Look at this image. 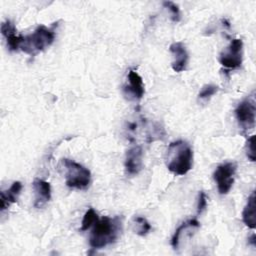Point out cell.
<instances>
[{
	"mask_svg": "<svg viewBox=\"0 0 256 256\" xmlns=\"http://www.w3.org/2000/svg\"><path fill=\"white\" fill-rule=\"evenodd\" d=\"M122 232V219L119 216H104L94 224L89 237V244L94 249H101L117 241Z\"/></svg>",
	"mask_w": 256,
	"mask_h": 256,
	"instance_id": "obj_1",
	"label": "cell"
},
{
	"mask_svg": "<svg viewBox=\"0 0 256 256\" xmlns=\"http://www.w3.org/2000/svg\"><path fill=\"white\" fill-rule=\"evenodd\" d=\"M193 165V151L191 146L183 140L169 144L166 152V166L175 175L187 174Z\"/></svg>",
	"mask_w": 256,
	"mask_h": 256,
	"instance_id": "obj_2",
	"label": "cell"
},
{
	"mask_svg": "<svg viewBox=\"0 0 256 256\" xmlns=\"http://www.w3.org/2000/svg\"><path fill=\"white\" fill-rule=\"evenodd\" d=\"M54 39V29L46 27L45 25H39L30 35L24 36L20 49L23 52L34 56L35 54L48 48L53 43Z\"/></svg>",
	"mask_w": 256,
	"mask_h": 256,
	"instance_id": "obj_3",
	"label": "cell"
},
{
	"mask_svg": "<svg viewBox=\"0 0 256 256\" xmlns=\"http://www.w3.org/2000/svg\"><path fill=\"white\" fill-rule=\"evenodd\" d=\"M62 164L65 167V183L70 188L86 189L91 181V172L81 164L70 160L62 159Z\"/></svg>",
	"mask_w": 256,
	"mask_h": 256,
	"instance_id": "obj_4",
	"label": "cell"
},
{
	"mask_svg": "<svg viewBox=\"0 0 256 256\" xmlns=\"http://www.w3.org/2000/svg\"><path fill=\"white\" fill-rule=\"evenodd\" d=\"M243 59V41L241 39L231 40L228 47L223 50L219 56L220 64L229 70H235L241 67Z\"/></svg>",
	"mask_w": 256,
	"mask_h": 256,
	"instance_id": "obj_5",
	"label": "cell"
},
{
	"mask_svg": "<svg viewBox=\"0 0 256 256\" xmlns=\"http://www.w3.org/2000/svg\"><path fill=\"white\" fill-rule=\"evenodd\" d=\"M236 173V164L233 162H227L219 165L213 173L214 181L217 184V188L220 194H227L234 183V177Z\"/></svg>",
	"mask_w": 256,
	"mask_h": 256,
	"instance_id": "obj_6",
	"label": "cell"
},
{
	"mask_svg": "<svg viewBox=\"0 0 256 256\" xmlns=\"http://www.w3.org/2000/svg\"><path fill=\"white\" fill-rule=\"evenodd\" d=\"M235 116L239 125L245 129H253L255 126V116H256V107L254 98H246L241 101L236 109Z\"/></svg>",
	"mask_w": 256,
	"mask_h": 256,
	"instance_id": "obj_7",
	"label": "cell"
},
{
	"mask_svg": "<svg viewBox=\"0 0 256 256\" xmlns=\"http://www.w3.org/2000/svg\"><path fill=\"white\" fill-rule=\"evenodd\" d=\"M125 170L129 175H137L143 167V150L140 145L131 147L125 158Z\"/></svg>",
	"mask_w": 256,
	"mask_h": 256,
	"instance_id": "obj_8",
	"label": "cell"
},
{
	"mask_svg": "<svg viewBox=\"0 0 256 256\" xmlns=\"http://www.w3.org/2000/svg\"><path fill=\"white\" fill-rule=\"evenodd\" d=\"M170 52L174 56V60L172 62V69L175 72H182L186 69L188 64V52L186 47L181 42H175L170 45Z\"/></svg>",
	"mask_w": 256,
	"mask_h": 256,
	"instance_id": "obj_9",
	"label": "cell"
},
{
	"mask_svg": "<svg viewBox=\"0 0 256 256\" xmlns=\"http://www.w3.org/2000/svg\"><path fill=\"white\" fill-rule=\"evenodd\" d=\"M128 83L125 86L124 90L128 95H131L134 99H141L145 93L144 83L142 77L133 69H130L128 72Z\"/></svg>",
	"mask_w": 256,
	"mask_h": 256,
	"instance_id": "obj_10",
	"label": "cell"
},
{
	"mask_svg": "<svg viewBox=\"0 0 256 256\" xmlns=\"http://www.w3.org/2000/svg\"><path fill=\"white\" fill-rule=\"evenodd\" d=\"M1 33L5 37L7 46L11 51H16L21 48L24 36L16 34V29L9 20H6L5 22L2 23Z\"/></svg>",
	"mask_w": 256,
	"mask_h": 256,
	"instance_id": "obj_11",
	"label": "cell"
},
{
	"mask_svg": "<svg viewBox=\"0 0 256 256\" xmlns=\"http://www.w3.org/2000/svg\"><path fill=\"white\" fill-rule=\"evenodd\" d=\"M33 188L35 192V207H43L51 199V186L50 183L42 180L35 179L33 182Z\"/></svg>",
	"mask_w": 256,
	"mask_h": 256,
	"instance_id": "obj_12",
	"label": "cell"
},
{
	"mask_svg": "<svg viewBox=\"0 0 256 256\" xmlns=\"http://www.w3.org/2000/svg\"><path fill=\"white\" fill-rule=\"evenodd\" d=\"M22 189V184L19 181H15L12 183V185L7 189L0 192V209L1 211H4L8 209V207L15 203L18 199V196L20 195Z\"/></svg>",
	"mask_w": 256,
	"mask_h": 256,
	"instance_id": "obj_13",
	"label": "cell"
},
{
	"mask_svg": "<svg viewBox=\"0 0 256 256\" xmlns=\"http://www.w3.org/2000/svg\"><path fill=\"white\" fill-rule=\"evenodd\" d=\"M255 192H252L247 199V203L242 212V221L246 226L251 229L256 227V216H255Z\"/></svg>",
	"mask_w": 256,
	"mask_h": 256,
	"instance_id": "obj_14",
	"label": "cell"
},
{
	"mask_svg": "<svg viewBox=\"0 0 256 256\" xmlns=\"http://www.w3.org/2000/svg\"><path fill=\"white\" fill-rule=\"evenodd\" d=\"M200 226V223L196 220V219H190L188 221L183 222L175 231V233L172 236L171 239V245L172 247L176 250L179 247V243H180V235L182 234V232H184L185 230L189 229V228H198Z\"/></svg>",
	"mask_w": 256,
	"mask_h": 256,
	"instance_id": "obj_15",
	"label": "cell"
},
{
	"mask_svg": "<svg viewBox=\"0 0 256 256\" xmlns=\"http://www.w3.org/2000/svg\"><path fill=\"white\" fill-rule=\"evenodd\" d=\"M132 225L133 231L139 236H145L151 230V225L149 224V222L144 217L141 216H135L133 218Z\"/></svg>",
	"mask_w": 256,
	"mask_h": 256,
	"instance_id": "obj_16",
	"label": "cell"
},
{
	"mask_svg": "<svg viewBox=\"0 0 256 256\" xmlns=\"http://www.w3.org/2000/svg\"><path fill=\"white\" fill-rule=\"evenodd\" d=\"M98 220V215L96 213V211L93 208H89L86 213L84 214V217L82 219V223H81V231H86L88 230L93 224H95Z\"/></svg>",
	"mask_w": 256,
	"mask_h": 256,
	"instance_id": "obj_17",
	"label": "cell"
},
{
	"mask_svg": "<svg viewBox=\"0 0 256 256\" xmlns=\"http://www.w3.org/2000/svg\"><path fill=\"white\" fill-rule=\"evenodd\" d=\"M218 90H219V87L217 85L206 84L200 90L198 97H199V99H208L211 96H213L214 94H216L218 92Z\"/></svg>",
	"mask_w": 256,
	"mask_h": 256,
	"instance_id": "obj_18",
	"label": "cell"
},
{
	"mask_svg": "<svg viewBox=\"0 0 256 256\" xmlns=\"http://www.w3.org/2000/svg\"><path fill=\"white\" fill-rule=\"evenodd\" d=\"M245 150H246V155L250 161H255L256 156H255V135H252L251 137L248 138L246 141L245 145Z\"/></svg>",
	"mask_w": 256,
	"mask_h": 256,
	"instance_id": "obj_19",
	"label": "cell"
},
{
	"mask_svg": "<svg viewBox=\"0 0 256 256\" xmlns=\"http://www.w3.org/2000/svg\"><path fill=\"white\" fill-rule=\"evenodd\" d=\"M163 5L166 7V8H168V10L171 12V17H172V20L174 21V22H178V21H180V10H179V8H178V6L175 4V3H173V2H171V1H165L164 3H163Z\"/></svg>",
	"mask_w": 256,
	"mask_h": 256,
	"instance_id": "obj_20",
	"label": "cell"
},
{
	"mask_svg": "<svg viewBox=\"0 0 256 256\" xmlns=\"http://www.w3.org/2000/svg\"><path fill=\"white\" fill-rule=\"evenodd\" d=\"M207 207V196L206 194L201 191L198 195V200H197V214L200 215Z\"/></svg>",
	"mask_w": 256,
	"mask_h": 256,
	"instance_id": "obj_21",
	"label": "cell"
},
{
	"mask_svg": "<svg viewBox=\"0 0 256 256\" xmlns=\"http://www.w3.org/2000/svg\"><path fill=\"white\" fill-rule=\"evenodd\" d=\"M250 240V243L253 245V246H256V242H255V234H252L251 238L249 239Z\"/></svg>",
	"mask_w": 256,
	"mask_h": 256,
	"instance_id": "obj_22",
	"label": "cell"
}]
</instances>
